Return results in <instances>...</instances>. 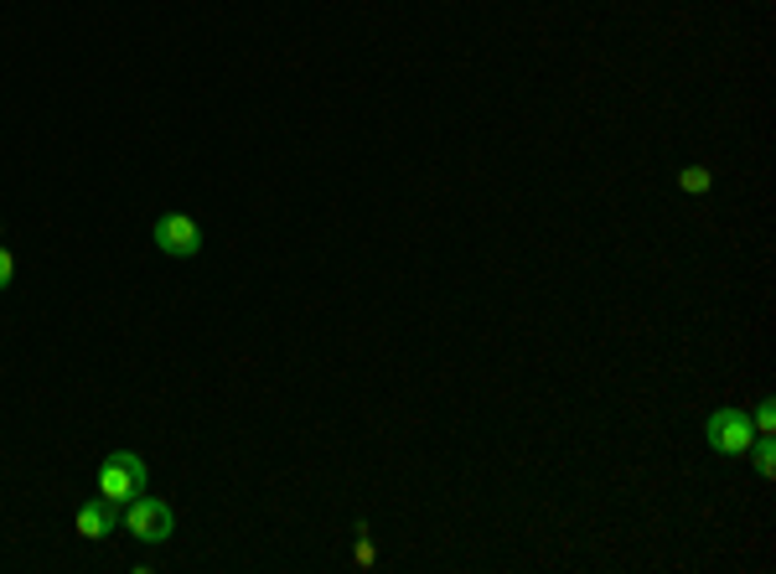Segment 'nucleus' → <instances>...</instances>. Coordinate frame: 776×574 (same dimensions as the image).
<instances>
[{"label":"nucleus","mask_w":776,"mask_h":574,"mask_svg":"<svg viewBox=\"0 0 776 574\" xmlns=\"http://www.w3.org/2000/svg\"><path fill=\"white\" fill-rule=\"evenodd\" d=\"M120 523L130 528V538H140V543H166V538L177 534V513L160 502V497H130L120 507Z\"/></svg>","instance_id":"obj_1"},{"label":"nucleus","mask_w":776,"mask_h":574,"mask_svg":"<svg viewBox=\"0 0 776 574\" xmlns=\"http://www.w3.org/2000/svg\"><path fill=\"white\" fill-rule=\"evenodd\" d=\"M145 492V461L135 456V451H115V456H104L99 466V497L104 502H115V507H124L130 497Z\"/></svg>","instance_id":"obj_2"},{"label":"nucleus","mask_w":776,"mask_h":574,"mask_svg":"<svg viewBox=\"0 0 776 574\" xmlns=\"http://www.w3.org/2000/svg\"><path fill=\"white\" fill-rule=\"evenodd\" d=\"M704 440H709L715 456H745L756 430H751V415H745V409H715V415L704 419Z\"/></svg>","instance_id":"obj_3"},{"label":"nucleus","mask_w":776,"mask_h":574,"mask_svg":"<svg viewBox=\"0 0 776 574\" xmlns=\"http://www.w3.org/2000/svg\"><path fill=\"white\" fill-rule=\"evenodd\" d=\"M156 249L171 259H192L202 254V223L187 218V213H166L156 218Z\"/></svg>","instance_id":"obj_4"},{"label":"nucleus","mask_w":776,"mask_h":574,"mask_svg":"<svg viewBox=\"0 0 776 574\" xmlns=\"http://www.w3.org/2000/svg\"><path fill=\"white\" fill-rule=\"evenodd\" d=\"M73 523H79L83 538H115L120 534V507H115V502H104V497H94V502H83L79 507Z\"/></svg>","instance_id":"obj_5"},{"label":"nucleus","mask_w":776,"mask_h":574,"mask_svg":"<svg viewBox=\"0 0 776 574\" xmlns=\"http://www.w3.org/2000/svg\"><path fill=\"white\" fill-rule=\"evenodd\" d=\"M678 187H683L689 198H704V192L715 187V177H709V166H683V177H678Z\"/></svg>","instance_id":"obj_6"},{"label":"nucleus","mask_w":776,"mask_h":574,"mask_svg":"<svg viewBox=\"0 0 776 574\" xmlns=\"http://www.w3.org/2000/svg\"><path fill=\"white\" fill-rule=\"evenodd\" d=\"M751 430H756V435H776V404H772V398H761V404H756Z\"/></svg>","instance_id":"obj_7"},{"label":"nucleus","mask_w":776,"mask_h":574,"mask_svg":"<svg viewBox=\"0 0 776 574\" xmlns=\"http://www.w3.org/2000/svg\"><path fill=\"white\" fill-rule=\"evenodd\" d=\"M11 279H16V259L11 249H0V290H11Z\"/></svg>","instance_id":"obj_8"}]
</instances>
